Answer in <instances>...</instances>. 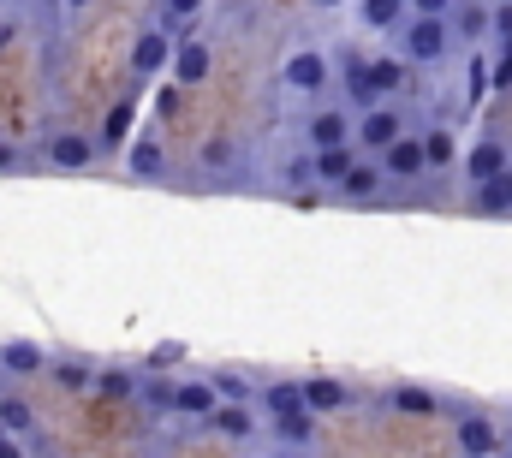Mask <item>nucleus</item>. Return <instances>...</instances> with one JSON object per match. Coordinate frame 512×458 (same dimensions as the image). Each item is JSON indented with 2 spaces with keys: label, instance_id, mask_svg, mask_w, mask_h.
<instances>
[{
  "label": "nucleus",
  "instance_id": "f257e3e1",
  "mask_svg": "<svg viewBox=\"0 0 512 458\" xmlns=\"http://www.w3.org/2000/svg\"><path fill=\"white\" fill-rule=\"evenodd\" d=\"M447 42H453V36H447V18H423V12H417V18L405 24V36H399L405 60H423V66H429V60H441V54H447Z\"/></svg>",
  "mask_w": 512,
  "mask_h": 458
},
{
  "label": "nucleus",
  "instance_id": "f03ea898",
  "mask_svg": "<svg viewBox=\"0 0 512 458\" xmlns=\"http://www.w3.org/2000/svg\"><path fill=\"white\" fill-rule=\"evenodd\" d=\"M280 90H292V96H316V90H328V54L298 48V54L280 66Z\"/></svg>",
  "mask_w": 512,
  "mask_h": 458
},
{
  "label": "nucleus",
  "instance_id": "7ed1b4c3",
  "mask_svg": "<svg viewBox=\"0 0 512 458\" xmlns=\"http://www.w3.org/2000/svg\"><path fill=\"white\" fill-rule=\"evenodd\" d=\"M96 155H102V143H96L90 131H60V137H48V161H54L60 173H84Z\"/></svg>",
  "mask_w": 512,
  "mask_h": 458
},
{
  "label": "nucleus",
  "instance_id": "20e7f679",
  "mask_svg": "<svg viewBox=\"0 0 512 458\" xmlns=\"http://www.w3.org/2000/svg\"><path fill=\"white\" fill-rule=\"evenodd\" d=\"M399 60H370V66H358L352 72V102H364V108H376L387 90H399Z\"/></svg>",
  "mask_w": 512,
  "mask_h": 458
},
{
  "label": "nucleus",
  "instance_id": "39448f33",
  "mask_svg": "<svg viewBox=\"0 0 512 458\" xmlns=\"http://www.w3.org/2000/svg\"><path fill=\"white\" fill-rule=\"evenodd\" d=\"M173 48H179V42H173L167 30H143V36L131 42V72H137V78H149V72H161V66L173 60Z\"/></svg>",
  "mask_w": 512,
  "mask_h": 458
},
{
  "label": "nucleus",
  "instance_id": "423d86ee",
  "mask_svg": "<svg viewBox=\"0 0 512 458\" xmlns=\"http://www.w3.org/2000/svg\"><path fill=\"white\" fill-rule=\"evenodd\" d=\"M352 137H358V131H352V119L340 114V108H328V114L310 119V149H316V155H328V149H352Z\"/></svg>",
  "mask_w": 512,
  "mask_h": 458
},
{
  "label": "nucleus",
  "instance_id": "0eeeda50",
  "mask_svg": "<svg viewBox=\"0 0 512 458\" xmlns=\"http://www.w3.org/2000/svg\"><path fill=\"white\" fill-rule=\"evenodd\" d=\"M399 137H405V131H399V114H393V108H370V114L358 119V143H364V149H382L387 155Z\"/></svg>",
  "mask_w": 512,
  "mask_h": 458
},
{
  "label": "nucleus",
  "instance_id": "6e6552de",
  "mask_svg": "<svg viewBox=\"0 0 512 458\" xmlns=\"http://www.w3.org/2000/svg\"><path fill=\"white\" fill-rule=\"evenodd\" d=\"M173 78H179L185 90H197V84L209 78V42H191V36H185V42L173 48Z\"/></svg>",
  "mask_w": 512,
  "mask_h": 458
},
{
  "label": "nucleus",
  "instance_id": "1a4fd4ad",
  "mask_svg": "<svg viewBox=\"0 0 512 458\" xmlns=\"http://www.w3.org/2000/svg\"><path fill=\"white\" fill-rule=\"evenodd\" d=\"M465 173H471V185H489V179H501V173H507V143L483 137V143L465 155Z\"/></svg>",
  "mask_w": 512,
  "mask_h": 458
},
{
  "label": "nucleus",
  "instance_id": "9d476101",
  "mask_svg": "<svg viewBox=\"0 0 512 458\" xmlns=\"http://www.w3.org/2000/svg\"><path fill=\"white\" fill-rule=\"evenodd\" d=\"M173 405H179L185 417H215V411H221V393H215V381H179V387H173Z\"/></svg>",
  "mask_w": 512,
  "mask_h": 458
},
{
  "label": "nucleus",
  "instance_id": "9b49d317",
  "mask_svg": "<svg viewBox=\"0 0 512 458\" xmlns=\"http://www.w3.org/2000/svg\"><path fill=\"white\" fill-rule=\"evenodd\" d=\"M126 173H131V179H161V173H167V155H161V143H155V137L126 143Z\"/></svg>",
  "mask_w": 512,
  "mask_h": 458
},
{
  "label": "nucleus",
  "instance_id": "f8f14e48",
  "mask_svg": "<svg viewBox=\"0 0 512 458\" xmlns=\"http://www.w3.org/2000/svg\"><path fill=\"white\" fill-rule=\"evenodd\" d=\"M0 369L6 375H42L48 357H42V345H30V340H6L0 345Z\"/></svg>",
  "mask_w": 512,
  "mask_h": 458
},
{
  "label": "nucleus",
  "instance_id": "ddd939ff",
  "mask_svg": "<svg viewBox=\"0 0 512 458\" xmlns=\"http://www.w3.org/2000/svg\"><path fill=\"white\" fill-rule=\"evenodd\" d=\"M340 405H346V387H340L334 375H310V381H304V411H310V417L340 411Z\"/></svg>",
  "mask_w": 512,
  "mask_h": 458
},
{
  "label": "nucleus",
  "instance_id": "4468645a",
  "mask_svg": "<svg viewBox=\"0 0 512 458\" xmlns=\"http://www.w3.org/2000/svg\"><path fill=\"white\" fill-rule=\"evenodd\" d=\"M209 429H215L221 441H251V435H256V417H251V405H221V411L209 417Z\"/></svg>",
  "mask_w": 512,
  "mask_h": 458
},
{
  "label": "nucleus",
  "instance_id": "2eb2a0df",
  "mask_svg": "<svg viewBox=\"0 0 512 458\" xmlns=\"http://www.w3.org/2000/svg\"><path fill=\"white\" fill-rule=\"evenodd\" d=\"M429 161H423V137H399L393 149H387V173L393 179H417Z\"/></svg>",
  "mask_w": 512,
  "mask_h": 458
},
{
  "label": "nucleus",
  "instance_id": "dca6fc26",
  "mask_svg": "<svg viewBox=\"0 0 512 458\" xmlns=\"http://www.w3.org/2000/svg\"><path fill=\"white\" fill-rule=\"evenodd\" d=\"M459 447L471 458H489L501 447V441H495V423H489V417H465V423H459Z\"/></svg>",
  "mask_w": 512,
  "mask_h": 458
},
{
  "label": "nucleus",
  "instance_id": "f3484780",
  "mask_svg": "<svg viewBox=\"0 0 512 458\" xmlns=\"http://www.w3.org/2000/svg\"><path fill=\"white\" fill-rule=\"evenodd\" d=\"M393 411H405V417H435L441 399H435L429 387H393Z\"/></svg>",
  "mask_w": 512,
  "mask_h": 458
},
{
  "label": "nucleus",
  "instance_id": "a211bd4d",
  "mask_svg": "<svg viewBox=\"0 0 512 458\" xmlns=\"http://www.w3.org/2000/svg\"><path fill=\"white\" fill-rule=\"evenodd\" d=\"M274 435H280L286 447H304V441L316 435V417H310V411H280V417H274Z\"/></svg>",
  "mask_w": 512,
  "mask_h": 458
},
{
  "label": "nucleus",
  "instance_id": "6ab92c4d",
  "mask_svg": "<svg viewBox=\"0 0 512 458\" xmlns=\"http://www.w3.org/2000/svg\"><path fill=\"white\" fill-rule=\"evenodd\" d=\"M477 209H483V215H507L512 209V173L489 179V185H477Z\"/></svg>",
  "mask_w": 512,
  "mask_h": 458
},
{
  "label": "nucleus",
  "instance_id": "aec40b11",
  "mask_svg": "<svg viewBox=\"0 0 512 458\" xmlns=\"http://www.w3.org/2000/svg\"><path fill=\"white\" fill-rule=\"evenodd\" d=\"M352 167H358L352 149H328V155H316V179H322V185H346Z\"/></svg>",
  "mask_w": 512,
  "mask_h": 458
},
{
  "label": "nucleus",
  "instance_id": "412c9836",
  "mask_svg": "<svg viewBox=\"0 0 512 458\" xmlns=\"http://www.w3.org/2000/svg\"><path fill=\"white\" fill-rule=\"evenodd\" d=\"M268 411L280 417V411H304V381H274L268 387Z\"/></svg>",
  "mask_w": 512,
  "mask_h": 458
},
{
  "label": "nucleus",
  "instance_id": "4be33fe9",
  "mask_svg": "<svg viewBox=\"0 0 512 458\" xmlns=\"http://www.w3.org/2000/svg\"><path fill=\"white\" fill-rule=\"evenodd\" d=\"M30 423H36V417H30L24 399H0V429H6V435H24Z\"/></svg>",
  "mask_w": 512,
  "mask_h": 458
},
{
  "label": "nucleus",
  "instance_id": "5701e85b",
  "mask_svg": "<svg viewBox=\"0 0 512 458\" xmlns=\"http://www.w3.org/2000/svg\"><path fill=\"white\" fill-rule=\"evenodd\" d=\"M423 161H429V167H447V161H453V137H447V131H429V137H423Z\"/></svg>",
  "mask_w": 512,
  "mask_h": 458
},
{
  "label": "nucleus",
  "instance_id": "b1692460",
  "mask_svg": "<svg viewBox=\"0 0 512 458\" xmlns=\"http://www.w3.org/2000/svg\"><path fill=\"white\" fill-rule=\"evenodd\" d=\"M376 185H382V173H376V167H352V173H346V185H340V191H346V197H370V191H376Z\"/></svg>",
  "mask_w": 512,
  "mask_h": 458
},
{
  "label": "nucleus",
  "instance_id": "393cba45",
  "mask_svg": "<svg viewBox=\"0 0 512 458\" xmlns=\"http://www.w3.org/2000/svg\"><path fill=\"white\" fill-rule=\"evenodd\" d=\"M96 387H102L108 399H131V393H137V381H131L126 369H108V375H96Z\"/></svg>",
  "mask_w": 512,
  "mask_h": 458
},
{
  "label": "nucleus",
  "instance_id": "a878e982",
  "mask_svg": "<svg viewBox=\"0 0 512 458\" xmlns=\"http://www.w3.org/2000/svg\"><path fill=\"white\" fill-rule=\"evenodd\" d=\"M364 24H376V30L399 24V6H393V0H364Z\"/></svg>",
  "mask_w": 512,
  "mask_h": 458
},
{
  "label": "nucleus",
  "instance_id": "bb28decb",
  "mask_svg": "<svg viewBox=\"0 0 512 458\" xmlns=\"http://www.w3.org/2000/svg\"><path fill=\"white\" fill-rule=\"evenodd\" d=\"M54 381H60V387H90L96 375H90L84 363H54Z\"/></svg>",
  "mask_w": 512,
  "mask_h": 458
},
{
  "label": "nucleus",
  "instance_id": "cd10ccee",
  "mask_svg": "<svg viewBox=\"0 0 512 458\" xmlns=\"http://www.w3.org/2000/svg\"><path fill=\"white\" fill-rule=\"evenodd\" d=\"M161 18H167V24H191V18H197V0H167Z\"/></svg>",
  "mask_w": 512,
  "mask_h": 458
},
{
  "label": "nucleus",
  "instance_id": "c85d7f7f",
  "mask_svg": "<svg viewBox=\"0 0 512 458\" xmlns=\"http://www.w3.org/2000/svg\"><path fill=\"white\" fill-rule=\"evenodd\" d=\"M489 18H495V12H483V6H465V12H459V24H465V30H471V36H477V30H483V24H489Z\"/></svg>",
  "mask_w": 512,
  "mask_h": 458
},
{
  "label": "nucleus",
  "instance_id": "c756f323",
  "mask_svg": "<svg viewBox=\"0 0 512 458\" xmlns=\"http://www.w3.org/2000/svg\"><path fill=\"white\" fill-rule=\"evenodd\" d=\"M126 119H131V108H114V119H108V143H120V137H126Z\"/></svg>",
  "mask_w": 512,
  "mask_h": 458
},
{
  "label": "nucleus",
  "instance_id": "7c9ffc66",
  "mask_svg": "<svg viewBox=\"0 0 512 458\" xmlns=\"http://www.w3.org/2000/svg\"><path fill=\"white\" fill-rule=\"evenodd\" d=\"M495 84H512V42H507V54H501V66H495Z\"/></svg>",
  "mask_w": 512,
  "mask_h": 458
},
{
  "label": "nucleus",
  "instance_id": "2f4dec72",
  "mask_svg": "<svg viewBox=\"0 0 512 458\" xmlns=\"http://www.w3.org/2000/svg\"><path fill=\"white\" fill-rule=\"evenodd\" d=\"M495 24L507 30V42H512V6H501V12H495Z\"/></svg>",
  "mask_w": 512,
  "mask_h": 458
},
{
  "label": "nucleus",
  "instance_id": "473e14b6",
  "mask_svg": "<svg viewBox=\"0 0 512 458\" xmlns=\"http://www.w3.org/2000/svg\"><path fill=\"white\" fill-rule=\"evenodd\" d=\"M0 458H24V447L18 441H0Z\"/></svg>",
  "mask_w": 512,
  "mask_h": 458
},
{
  "label": "nucleus",
  "instance_id": "72a5a7b5",
  "mask_svg": "<svg viewBox=\"0 0 512 458\" xmlns=\"http://www.w3.org/2000/svg\"><path fill=\"white\" fill-rule=\"evenodd\" d=\"M0 167H12V143H0Z\"/></svg>",
  "mask_w": 512,
  "mask_h": 458
},
{
  "label": "nucleus",
  "instance_id": "f704fd0d",
  "mask_svg": "<svg viewBox=\"0 0 512 458\" xmlns=\"http://www.w3.org/2000/svg\"><path fill=\"white\" fill-rule=\"evenodd\" d=\"M6 36H12V30H6V24H0V48H6Z\"/></svg>",
  "mask_w": 512,
  "mask_h": 458
},
{
  "label": "nucleus",
  "instance_id": "c9c22d12",
  "mask_svg": "<svg viewBox=\"0 0 512 458\" xmlns=\"http://www.w3.org/2000/svg\"><path fill=\"white\" fill-rule=\"evenodd\" d=\"M0 441H12V435H6V429H0Z\"/></svg>",
  "mask_w": 512,
  "mask_h": 458
},
{
  "label": "nucleus",
  "instance_id": "e433bc0d",
  "mask_svg": "<svg viewBox=\"0 0 512 458\" xmlns=\"http://www.w3.org/2000/svg\"><path fill=\"white\" fill-rule=\"evenodd\" d=\"M507 458H512V453H507Z\"/></svg>",
  "mask_w": 512,
  "mask_h": 458
}]
</instances>
